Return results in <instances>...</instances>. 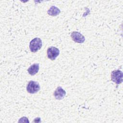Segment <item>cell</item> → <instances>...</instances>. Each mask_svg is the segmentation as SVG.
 Here are the masks:
<instances>
[{
	"instance_id": "1",
	"label": "cell",
	"mask_w": 123,
	"mask_h": 123,
	"mask_svg": "<svg viewBox=\"0 0 123 123\" xmlns=\"http://www.w3.org/2000/svg\"><path fill=\"white\" fill-rule=\"evenodd\" d=\"M42 45L41 39L38 37H35L30 42L29 49L31 52H36L41 48Z\"/></svg>"
},
{
	"instance_id": "2",
	"label": "cell",
	"mask_w": 123,
	"mask_h": 123,
	"mask_svg": "<svg viewBox=\"0 0 123 123\" xmlns=\"http://www.w3.org/2000/svg\"><path fill=\"white\" fill-rule=\"evenodd\" d=\"M123 74L122 71L115 70L111 73V79L116 84H120L123 81Z\"/></svg>"
},
{
	"instance_id": "3",
	"label": "cell",
	"mask_w": 123,
	"mask_h": 123,
	"mask_svg": "<svg viewBox=\"0 0 123 123\" xmlns=\"http://www.w3.org/2000/svg\"><path fill=\"white\" fill-rule=\"evenodd\" d=\"M40 87L39 84L34 81H30L27 86L26 90L30 94H34L37 93L40 90Z\"/></svg>"
},
{
	"instance_id": "4",
	"label": "cell",
	"mask_w": 123,
	"mask_h": 123,
	"mask_svg": "<svg viewBox=\"0 0 123 123\" xmlns=\"http://www.w3.org/2000/svg\"><path fill=\"white\" fill-rule=\"evenodd\" d=\"M59 49L55 47H49L47 49L48 58L51 60H55L56 58L59 56Z\"/></svg>"
},
{
	"instance_id": "5",
	"label": "cell",
	"mask_w": 123,
	"mask_h": 123,
	"mask_svg": "<svg viewBox=\"0 0 123 123\" xmlns=\"http://www.w3.org/2000/svg\"><path fill=\"white\" fill-rule=\"evenodd\" d=\"M72 40L76 43H83L85 41V37L77 31H74L71 35Z\"/></svg>"
},
{
	"instance_id": "6",
	"label": "cell",
	"mask_w": 123,
	"mask_h": 123,
	"mask_svg": "<svg viewBox=\"0 0 123 123\" xmlns=\"http://www.w3.org/2000/svg\"><path fill=\"white\" fill-rule=\"evenodd\" d=\"M54 96L56 99L61 100L64 98L66 95L65 91L61 86L57 87L53 93Z\"/></svg>"
},
{
	"instance_id": "7",
	"label": "cell",
	"mask_w": 123,
	"mask_h": 123,
	"mask_svg": "<svg viewBox=\"0 0 123 123\" xmlns=\"http://www.w3.org/2000/svg\"><path fill=\"white\" fill-rule=\"evenodd\" d=\"M39 69V65L38 63H34L31 65L27 69V71L29 74L34 75L36 74L38 71Z\"/></svg>"
},
{
	"instance_id": "8",
	"label": "cell",
	"mask_w": 123,
	"mask_h": 123,
	"mask_svg": "<svg viewBox=\"0 0 123 123\" xmlns=\"http://www.w3.org/2000/svg\"><path fill=\"white\" fill-rule=\"evenodd\" d=\"M60 12L61 11L60 9L55 6H51L47 12L48 14L52 16H56L59 15Z\"/></svg>"
}]
</instances>
